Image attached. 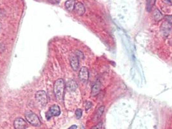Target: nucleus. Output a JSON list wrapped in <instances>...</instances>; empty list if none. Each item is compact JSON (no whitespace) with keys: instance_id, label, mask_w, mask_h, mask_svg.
I'll list each match as a JSON object with an SVG mask.
<instances>
[{"instance_id":"f257e3e1","label":"nucleus","mask_w":172,"mask_h":129,"mask_svg":"<svg viewBox=\"0 0 172 129\" xmlns=\"http://www.w3.org/2000/svg\"><path fill=\"white\" fill-rule=\"evenodd\" d=\"M65 90V83L64 80L60 78L56 80L54 83V93L55 97L59 101L63 100Z\"/></svg>"},{"instance_id":"f03ea898","label":"nucleus","mask_w":172,"mask_h":129,"mask_svg":"<svg viewBox=\"0 0 172 129\" xmlns=\"http://www.w3.org/2000/svg\"><path fill=\"white\" fill-rule=\"evenodd\" d=\"M26 120L34 126H40L41 125V122L40 119L36 114H34L32 111H27L25 114Z\"/></svg>"},{"instance_id":"7ed1b4c3","label":"nucleus","mask_w":172,"mask_h":129,"mask_svg":"<svg viewBox=\"0 0 172 129\" xmlns=\"http://www.w3.org/2000/svg\"><path fill=\"white\" fill-rule=\"evenodd\" d=\"M61 114V110L60 107L57 105H54L49 108L47 112L46 113V119L49 120L53 116H58Z\"/></svg>"},{"instance_id":"20e7f679","label":"nucleus","mask_w":172,"mask_h":129,"mask_svg":"<svg viewBox=\"0 0 172 129\" xmlns=\"http://www.w3.org/2000/svg\"><path fill=\"white\" fill-rule=\"evenodd\" d=\"M35 98L37 101L43 106L45 105L48 101L47 95L44 91H39L36 92L35 94Z\"/></svg>"},{"instance_id":"39448f33","label":"nucleus","mask_w":172,"mask_h":129,"mask_svg":"<svg viewBox=\"0 0 172 129\" xmlns=\"http://www.w3.org/2000/svg\"><path fill=\"white\" fill-rule=\"evenodd\" d=\"M69 62L73 70L77 71L79 67V60L78 57L75 54H71L69 56Z\"/></svg>"},{"instance_id":"423d86ee","label":"nucleus","mask_w":172,"mask_h":129,"mask_svg":"<svg viewBox=\"0 0 172 129\" xmlns=\"http://www.w3.org/2000/svg\"><path fill=\"white\" fill-rule=\"evenodd\" d=\"M27 126L26 121L21 118H16L14 121V127L15 129H26Z\"/></svg>"},{"instance_id":"0eeeda50","label":"nucleus","mask_w":172,"mask_h":129,"mask_svg":"<svg viewBox=\"0 0 172 129\" xmlns=\"http://www.w3.org/2000/svg\"><path fill=\"white\" fill-rule=\"evenodd\" d=\"M78 76H79V78L81 81H87L88 79H89V71H88L87 68H86L85 67H82L81 68Z\"/></svg>"},{"instance_id":"6e6552de","label":"nucleus","mask_w":172,"mask_h":129,"mask_svg":"<svg viewBox=\"0 0 172 129\" xmlns=\"http://www.w3.org/2000/svg\"><path fill=\"white\" fill-rule=\"evenodd\" d=\"M74 11L78 16H82L85 12V9L83 5L81 2H77L75 3Z\"/></svg>"},{"instance_id":"1a4fd4ad","label":"nucleus","mask_w":172,"mask_h":129,"mask_svg":"<svg viewBox=\"0 0 172 129\" xmlns=\"http://www.w3.org/2000/svg\"><path fill=\"white\" fill-rule=\"evenodd\" d=\"M171 24L170 23H169L168 21H165L162 24V25L161 26V32H163L164 36H168V34L171 31Z\"/></svg>"},{"instance_id":"9d476101","label":"nucleus","mask_w":172,"mask_h":129,"mask_svg":"<svg viewBox=\"0 0 172 129\" xmlns=\"http://www.w3.org/2000/svg\"><path fill=\"white\" fill-rule=\"evenodd\" d=\"M65 88L69 92H74L78 88V85L75 80H69L66 83Z\"/></svg>"},{"instance_id":"9b49d317","label":"nucleus","mask_w":172,"mask_h":129,"mask_svg":"<svg viewBox=\"0 0 172 129\" xmlns=\"http://www.w3.org/2000/svg\"><path fill=\"white\" fill-rule=\"evenodd\" d=\"M100 83L99 81L96 82L93 85L91 89V96H96L97 95L99 94L100 91Z\"/></svg>"},{"instance_id":"f8f14e48","label":"nucleus","mask_w":172,"mask_h":129,"mask_svg":"<svg viewBox=\"0 0 172 129\" xmlns=\"http://www.w3.org/2000/svg\"><path fill=\"white\" fill-rule=\"evenodd\" d=\"M75 3H76L75 0H67L65 3V7L66 9H67L69 12L73 11L74 8H75Z\"/></svg>"},{"instance_id":"ddd939ff","label":"nucleus","mask_w":172,"mask_h":129,"mask_svg":"<svg viewBox=\"0 0 172 129\" xmlns=\"http://www.w3.org/2000/svg\"><path fill=\"white\" fill-rule=\"evenodd\" d=\"M104 109H105L104 106H101L100 107H99L94 115V118H93V120L95 121H98L99 120V119L101 118L103 113H104Z\"/></svg>"},{"instance_id":"4468645a","label":"nucleus","mask_w":172,"mask_h":129,"mask_svg":"<svg viewBox=\"0 0 172 129\" xmlns=\"http://www.w3.org/2000/svg\"><path fill=\"white\" fill-rule=\"evenodd\" d=\"M153 17L155 21H160L163 18V14H161V12L159 11V9H155L153 13Z\"/></svg>"},{"instance_id":"2eb2a0df","label":"nucleus","mask_w":172,"mask_h":129,"mask_svg":"<svg viewBox=\"0 0 172 129\" xmlns=\"http://www.w3.org/2000/svg\"><path fill=\"white\" fill-rule=\"evenodd\" d=\"M155 1L156 0H146V10L147 11L150 12Z\"/></svg>"},{"instance_id":"dca6fc26","label":"nucleus","mask_w":172,"mask_h":129,"mask_svg":"<svg viewBox=\"0 0 172 129\" xmlns=\"http://www.w3.org/2000/svg\"><path fill=\"white\" fill-rule=\"evenodd\" d=\"M75 115H76V117H77V119H80L82 116V109H80V108L77 109V110H76V111H75Z\"/></svg>"},{"instance_id":"f3484780","label":"nucleus","mask_w":172,"mask_h":129,"mask_svg":"<svg viewBox=\"0 0 172 129\" xmlns=\"http://www.w3.org/2000/svg\"><path fill=\"white\" fill-rule=\"evenodd\" d=\"M92 105H93V104H92L91 102L89 101H86L85 103V110L87 111L88 110H89V109L91 108Z\"/></svg>"},{"instance_id":"a211bd4d","label":"nucleus","mask_w":172,"mask_h":129,"mask_svg":"<svg viewBox=\"0 0 172 129\" xmlns=\"http://www.w3.org/2000/svg\"><path fill=\"white\" fill-rule=\"evenodd\" d=\"M91 129H103V125H102V123L100 122L98 124H97L95 126H93V127Z\"/></svg>"},{"instance_id":"6ab92c4d","label":"nucleus","mask_w":172,"mask_h":129,"mask_svg":"<svg viewBox=\"0 0 172 129\" xmlns=\"http://www.w3.org/2000/svg\"><path fill=\"white\" fill-rule=\"evenodd\" d=\"M75 55L77 56L78 57V59H80V58H83V53L82 52H80V50H77V51H76Z\"/></svg>"},{"instance_id":"aec40b11","label":"nucleus","mask_w":172,"mask_h":129,"mask_svg":"<svg viewBox=\"0 0 172 129\" xmlns=\"http://www.w3.org/2000/svg\"><path fill=\"white\" fill-rule=\"evenodd\" d=\"M48 1L52 4H58L60 0H48Z\"/></svg>"},{"instance_id":"412c9836","label":"nucleus","mask_w":172,"mask_h":129,"mask_svg":"<svg viewBox=\"0 0 172 129\" xmlns=\"http://www.w3.org/2000/svg\"><path fill=\"white\" fill-rule=\"evenodd\" d=\"M164 2L169 5H172V0H164Z\"/></svg>"},{"instance_id":"4be33fe9","label":"nucleus","mask_w":172,"mask_h":129,"mask_svg":"<svg viewBox=\"0 0 172 129\" xmlns=\"http://www.w3.org/2000/svg\"><path fill=\"white\" fill-rule=\"evenodd\" d=\"M68 129H77V126L75 125H72V126H71Z\"/></svg>"},{"instance_id":"5701e85b","label":"nucleus","mask_w":172,"mask_h":129,"mask_svg":"<svg viewBox=\"0 0 172 129\" xmlns=\"http://www.w3.org/2000/svg\"><path fill=\"white\" fill-rule=\"evenodd\" d=\"M81 129H84V128H83V126H81Z\"/></svg>"}]
</instances>
